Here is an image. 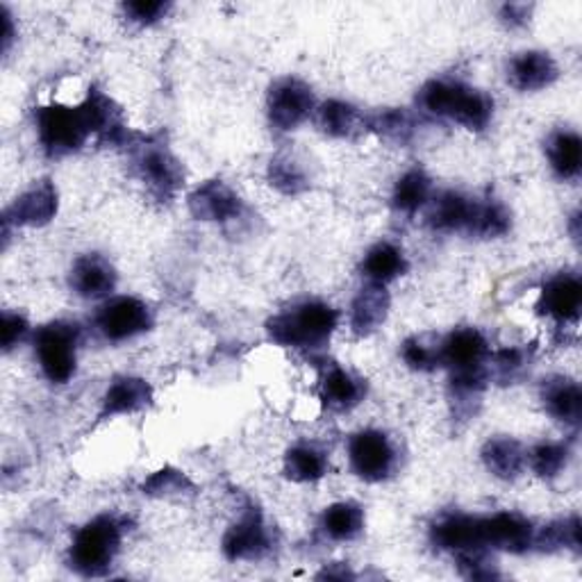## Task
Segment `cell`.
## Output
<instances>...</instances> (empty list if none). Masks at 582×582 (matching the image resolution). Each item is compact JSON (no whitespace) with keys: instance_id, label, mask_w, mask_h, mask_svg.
I'll return each mask as SVG.
<instances>
[{"instance_id":"6da1fadb","label":"cell","mask_w":582,"mask_h":582,"mask_svg":"<svg viewBox=\"0 0 582 582\" xmlns=\"http://www.w3.org/2000/svg\"><path fill=\"white\" fill-rule=\"evenodd\" d=\"M37 130L43 151L53 157L78 151L91 135H107L114 141L124 135V126L118 121L107 96L91 91L89 99L80 107L51 105L37 112Z\"/></svg>"},{"instance_id":"7a4b0ae2","label":"cell","mask_w":582,"mask_h":582,"mask_svg":"<svg viewBox=\"0 0 582 582\" xmlns=\"http://www.w3.org/2000/svg\"><path fill=\"white\" fill-rule=\"evenodd\" d=\"M339 324V312L326 303L307 301L294 309L282 312L266 324L271 339L280 346L319 349L324 346Z\"/></svg>"},{"instance_id":"3957f363","label":"cell","mask_w":582,"mask_h":582,"mask_svg":"<svg viewBox=\"0 0 582 582\" xmlns=\"http://www.w3.org/2000/svg\"><path fill=\"white\" fill-rule=\"evenodd\" d=\"M421 105L434 116H448L469 130L488 128L494 103L488 96L459 83L432 80L421 89Z\"/></svg>"},{"instance_id":"277c9868","label":"cell","mask_w":582,"mask_h":582,"mask_svg":"<svg viewBox=\"0 0 582 582\" xmlns=\"http://www.w3.org/2000/svg\"><path fill=\"white\" fill-rule=\"evenodd\" d=\"M121 537H124V528L114 517H96L76 532L68 553L71 569L89 578L103 575L121 548Z\"/></svg>"},{"instance_id":"5b68a950","label":"cell","mask_w":582,"mask_h":582,"mask_svg":"<svg viewBox=\"0 0 582 582\" xmlns=\"http://www.w3.org/2000/svg\"><path fill=\"white\" fill-rule=\"evenodd\" d=\"M35 351L41 364L43 376L64 384L76 374V346H78V328L71 324H51L37 332Z\"/></svg>"},{"instance_id":"8992f818","label":"cell","mask_w":582,"mask_h":582,"mask_svg":"<svg viewBox=\"0 0 582 582\" xmlns=\"http://www.w3.org/2000/svg\"><path fill=\"white\" fill-rule=\"evenodd\" d=\"M488 339L476 328H459L451 332L440 346V362L453 369V378L484 376V362H488Z\"/></svg>"},{"instance_id":"52a82bcc","label":"cell","mask_w":582,"mask_h":582,"mask_svg":"<svg viewBox=\"0 0 582 582\" xmlns=\"http://www.w3.org/2000/svg\"><path fill=\"white\" fill-rule=\"evenodd\" d=\"M151 309L143 301L132 296H118L105 303L96 317V326L110 342H124L151 328Z\"/></svg>"},{"instance_id":"ba28073f","label":"cell","mask_w":582,"mask_h":582,"mask_svg":"<svg viewBox=\"0 0 582 582\" xmlns=\"http://www.w3.org/2000/svg\"><path fill=\"white\" fill-rule=\"evenodd\" d=\"M349 457L353 471L367 482L384 480L394 469V448L378 430L357 432L349 444Z\"/></svg>"},{"instance_id":"9c48e42d","label":"cell","mask_w":582,"mask_h":582,"mask_svg":"<svg viewBox=\"0 0 582 582\" xmlns=\"http://www.w3.org/2000/svg\"><path fill=\"white\" fill-rule=\"evenodd\" d=\"M314 110L312 89L296 80L284 78L269 91V118L278 130H294Z\"/></svg>"},{"instance_id":"30bf717a","label":"cell","mask_w":582,"mask_h":582,"mask_svg":"<svg viewBox=\"0 0 582 582\" xmlns=\"http://www.w3.org/2000/svg\"><path fill=\"white\" fill-rule=\"evenodd\" d=\"M241 199L222 180H210L189 193V212L199 222L228 224L241 216Z\"/></svg>"},{"instance_id":"8fae6325","label":"cell","mask_w":582,"mask_h":582,"mask_svg":"<svg viewBox=\"0 0 582 582\" xmlns=\"http://www.w3.org/2000/svg\"><path fill=\"white\" fill-rule=\"evenodd\" d=\"M269 551V532L255 507L241 517L224 537V553L228 560H260Z\"/></svg>"},{"instance_id":"7c38bea8","label":"cell","mask_w":582,"mask_h":582,"mask_svg":"<svg viewBox=\"0 0 582 582\" xmlns=\"http://www.w3.org/2000/svg\"><path fill=\"white\" fill-rule=\"evenodd\" d=\"M137 168L143 182L160 197H172L182 185V166L164 146H143L137 155Z\"/></svg>"},{"instance_id":"4fadbf2b","label":"cell","mask_w":582,"mask_h":582,"mask_svg":"<svg viewBox=\"0 0 582 582\" xmlns=\"http://www.w3.org/2000/svg\"><path fill=\"white\" fill-rule=\"evenodd\" d=\"M480 530L484 546L503 548L509 553H523L535 540V530H532L530 521L513 513H498L494 517L480 519Z\"/></svg>"},{"instance_id":"5bb4252c","label":"cell","mask_w":582,"mask_h":582,"mask_svg":"<svg viewBox=\"0 0 582 582\" xmlns=\"http://www.w3.org/2000/svg\"><path fill=\"white\" fill-rule=\"evenodd\" d=\"M58 214V191L53 182L41 180L12 203L5 212V226H46Z\"/></svg>"},{"instance_id":"9a60e30c","label":"cell","mask_w":582,"mask_h":582,"mask_svg":"<svg viewBox=\"0 0 582 582\" xmlns=\"http://www.w3.org/2000/svg\"><path fill=\"white\" fill-rule=\"evenodd\" d=\"M116 284V274L112 269V264L96 255H83L76 260L71 269V287L78 291L83 299H101L107 296Z\"/></svg>"},{"instance_id":"2e32d148","label":"cell","mask_w":582,"mask_h":582,"mask_svg":"<svg viewBox=\"0 0 582 582\" xmlns=\"http://www.w3.org/2000/svg\"><path fill=\"white\" fill-rule=\"evenodd\" d=\"M509 83L517 87L519 91H540L548 85H553L560 76V68H557L555 60L548 53L542 51H530L517 55L509 62Z\"/></svg>"},{"instance_id":"e0dca14e","label":"cell","mask_w":582,"mask_h":582,"mask_svg":"<svg viewBox=\"0 0 582 582\" xmlns=\"http://www.w3.org/2000/svg\"><path fill=\"white\" fill-rule=\"evenodd\" d=\"M582 307V284L575 276H557L542 289L540 309L555 321H575Z\"/></svg>"},{"instance_id":"ac0fdd59","label":"cell","mask_w":582,"mask_h":582,"mask_svg":"<svg viewBox=\"0 0 582 582\" xmlns=\"http://www.w3.org/2000/svg\"><path fill=\"white\" fill-rule=\"evenodd\" d=\"M387 312H390V294H387L384 284L369 282L362 287L351 309V326L355 334L367 337L376 332L384 324Z\"/></svg>"},{"instance_id":"d6986e66","label":"cell","mask_w":582,"mask_h":582,"mask_svg":"<svg viewBox=\"0 0 582 582\" xmlns=\"http://www.w3.org/2000/svg\"><path fill=\"white\" fill-rule=\"evenodd\" d=\"M151 398H153V390L149 382L141 378H132V376H121L110 384V390L105 392L101 417L107 419L116 415H132V412H139L141 407L149 405Z\"/></svg>"},{"instance_id":"ffe728a7","label":"cell","mask_w":582,"mask_h":582,"mask_svg":"<svg viewBox=\"0 0 582 582\" xmlns=\"http://www.w3.org/2000/svg\"><path fill=\"white\" fill-rule=\"evenodd\" d=\"M432 542L442 551H471V548H484L482 544V530H480V517H467V515H453L434 523L432 528Z\"/></svg>"},{"instance_id":"44dd1931","label":"cell","mask_w":582,"mask_h":582,"mask_svg":"<svg viewBox=\"0 0 582 582\" xmlns=\"http://www.w3.org/2000/svg\"><path fill=\"white\" fill-rule=\"evenodd\" d=\"M476 203L478 201H471L463 197V193L446 191L434 201L430 210V226L442 232H469L473 224Z\"/></svg>"},{"instance_id":"7402d4cb","label":"cell","mask_w":582,"mask_h":582,"mask_svg":"<svg viewBox=\"0 0 582 582\" xmlns=\"http://www.w3.org/2000/svg\"><path fill=\"white\" fill-rule=\"evenodd\" d=\"M482 463L490 473L501 480H515L526 463V453L519 442L509 436H494L482 446Z\"/></svg>"},{"instance_id":"603a6c76","label":"cell","mask_w":582,"mask_h":582,"mask_svg":"<svg viewBox=\"0 0 582 582\" xmlns=\"http://www.w3.org/2000/svg\"><path fill=\"white\" fill-rule=\"evenodd\" d=\"M544 403L557 421H565L571 426L580 423L582 394H580L578 382L567 380V378L548 380L544 384Z\"/></svg>"},{"instance_id":"cb8c5ba5","label":"cell","mask_w":582,"mask_h":582,"mask_svg":"<svg viewBox=\"0 0 582 582\" xmlns=\"http://www.w3.org/2000/svg\"><path fill=\"white\" fill-rule=\"evenodd\" d=\"M405 269H407V262L403 253L394 244H387V241L374 246L362 262L364 276L378 284H387L390 280L403 276Z\"/></svg>"},{"instance_id":"d4e9b609","label":"cell","mask_w":582,"mask_h":582,"mask_svg":"<svg viewBox=\"0 0 582 582\" xmlns=\"http://www.w3.org/2000/svg\"><path fill=\"white\" fill-rule=\"evenodd\" d=\"M548 160L553 172L562 180H571L582 166V141L575 132H555L548 141Z\"/></svg>"},{"instance_id":"484cf974","label":"cell","mask_w":582,"mask_h":582,"mask_svg":"<svg viewBox=\"0 0 582 582\" xmlns=\"http://www.w3.org/2000/svg\"><path fill=\"white\" fill-rule=\"evenodd\" d=\"M321 526L330 540L349 542V540H355L362 532L364 515H362V509L353 503H334L324 513Z\"/></svg>"},{"instance_id":"4316f807","label":"cell","mask_w":582,"mask_h":582,"mask_svg":"<svg viewBox=\"0 0 582 582\" xmlns=\"http://www.w3.org/2000/svg\"><path fill=\"white\" fill-rule=\"evenodd\" d=\"M321 398L332 409H349L359 403L362 384L344 369H330L321 382Z\"/></svg>"},{"instance_id":"83f0119b","label":"cell","mask_w":582,"mask_h":582,"mask_svg":"<svg viewBox=\"0 0 582 582\" xmlns=\"http://www.w3.org/2000/svg\"><path fill=\"white\" fill-rule=\"evenodd\" d=\"M284 473L294 482H314L326 473V457L314 446H294L284 455Z\"/></svg>"},{"instance_id":"f1b7e54d","label":"cell","mask_w":582,"mask_h":582,"mask_svg":"<svg viewBox=\"0 0 582 582\" xmlns=\"http://www.w3.org/2000/svg\"><path fill=\"white\" fill-rule=\"evenodd\" d=\"M430 199V178L415 168V172H407L394 187V207L405 212V214H415L421 210Z\"/></svg>"},{"instance_id":"f546056e","label":"cell","mask_w":582,"mask_h":582,"mask_svg":"<svg viewBox=\"0 0 582 582\" xmlns=\"http://www.w3.org/2000/svg\"><path fill=\"white\" fill-rule=\"evenodd\" d=\"M319 126L330 137H349L357 126V110L344 101H328L319 110Z\"/></svg>"},{"instance_id":"4dcf8cb0","label":"cell","mask_w":582,"mask_h":582,"mask_svg":"<svg viewBox=\"0 0 582 582\" xmlns=\"http://www.w3.org/2000/svg\"><path fill=\"white\" fill-rule=\"evenodd\" d=\"M532 544L540 546L542 551H555V548H580V519L571 517L567 521H555L546 526L540 535H535Z\"/></svg>"},{"instance_id":"1f68e13d","label":"cell","mask_w":582,"mask_h":582,"mask_svg":"<svg viewBox=\"0 0 582 582\" xmlns=\"http://www.w3.org/2000/svg\"><path fill=\"white\" fill-rule=\"evenodd\" d=\"M269 180L278 191L289 193V197H294V193H301L307 189V178H305V172L301 168V164H296L294 160H289V157L271 160Z\"/></svg>"},{"instance_id":"d6a6232c","label":"cell","mask_w":582,"mask_h":582,"mask_svg":"<svg viewBox=\"0 0 582 582\" xmlns=\"http://www.w3.org/2000/svg\"><path fill=\"white\" fill-rule=\"evenodd\" d=\"M509 230V214L496 203H476L473 224L469 235L501 237Z\"/></svg>"},{"instance_id":"836d02e7","label":"cell","mask_w":582,"mask_h":582,"mask_svg":"<svg viewBox=\"0 0 582 582\" xmlns=\"http://www.w3.org/2000/svg\"><path fill=\"white\" fill-rule=\"evenodd\" d=\"M141 490H143V494H149V496H180L185 492H191L193 484L182 471L164 467L157 473H153L149 480H146L141 484Z\"/></svg>"},{"instance_id":"e575fe53","label":"cell","mask_w":582,"mask_h":582,"mask_svg":"<svg viewBox=\"0 0 582 582\" xmlns=\"http://www.w3.org/2000/svg\"><path fill=\"white\" fill-rule=\"evenodd\" d=\"M569 451L562 444H540L530 451V467L540 478L560 476L567 467Z\"/></svg>"},{"instance_id":"d590c367","label":"cell","mask_w":582,"mask_h":582,"mask_svg":"<svg viewBox=\"0 0 582 582\" xmlns=\"http://www.w3.org/2000/svg\"><path fill=\"white\" fill-rule=\"evenodd\" d=\"M403 359L409 369L430 371L436 367V364H440V349L428 346L419 337L407 339V342L403 344Z\"/></svg>"},{"instance_id":"8d00e7d4","label":"cell","mask_w":582,"mask_h":582,"mask_svg":"<svg viewBox=\"0 0 582 582\" xmlns=\"http://www.w3.org/2000/svg\"><path fill=\"white\" fill-rule=\"evenodd\" d=\"M374 128L384 135V137H394V139H405L412 130V124H409V116L401 110H392V112H384V114H378L374 118Z\"/></svg>"},{"instance_id":"74e56055","label":"cell","mask_w":582,"mask_h":582,"mask_svg":"<svg viewBox=\"0 0 582 582\" xmlns=\"http://www.w3.org/2000/svg\"><path fill=\"white\" fill-rule=\"evenodd\" d=\"M166 3H157V0H137V3H126L124 12L130 16V21L141 23H155L162 14H166Z\"/></svg>"},{"instance_id":"f35d334b","label":"cell","mask_w":582,"mask_h":582,"mask_svg":"<svg viewBox=\"0 0 582 582\" xmlns=\"http://www.w3.org/2000/svg\"><path fill=\"white\" fill-rule=\"evenodd\" d=\"M26 332H28L26 319L18 317V314H10V312L3 314V328H0V334H3V349L5 351H12Z\"/></svg>"},{"instance_id":"ab89813d","label":"cell","mask_w":582,"mask_h":582,"mask_svg":"<svg viewBox=\"0 0 582 582\" xmlns=\"http://www.w3.org/2000/svg\"><path fill=\"white\" fill-rule=\"evenodd\" d=\"M494 367L503 380H513L515 374L523 367V353L517 349H505L492 355Z\"/></svg>"},{"instance_id":"60d3db41","label":"cell","mask_w":582,"mask_h":582,"mask_svg":"<svg viewBox=\"0 0 582 582\" xmlns=\"http://www.w3.org/2000/svg\"><path fill=\"white\" fill-rule=\"evenodd\" d=\"M528 12H530V8H526V5H505L501 10V18L507 23L509 28H517V26H523V23L528 21Z\"/></svg>"},{"instance_id":"b9f144b4","label":"cell","mask_w":582,"mask_h":582,"mask_svg":"<svg viewBox=\"0 0 582 582\" xmlns=\"http://www.w3.org/2000/svg\"><path fill=\"white\" fill-rule=\"evenodd\" d=\"M0 16H3V51H8L10 43H12V35H14V30H12V16L8 14V10L0 12Z\"/></svg>"}]
</instances>
